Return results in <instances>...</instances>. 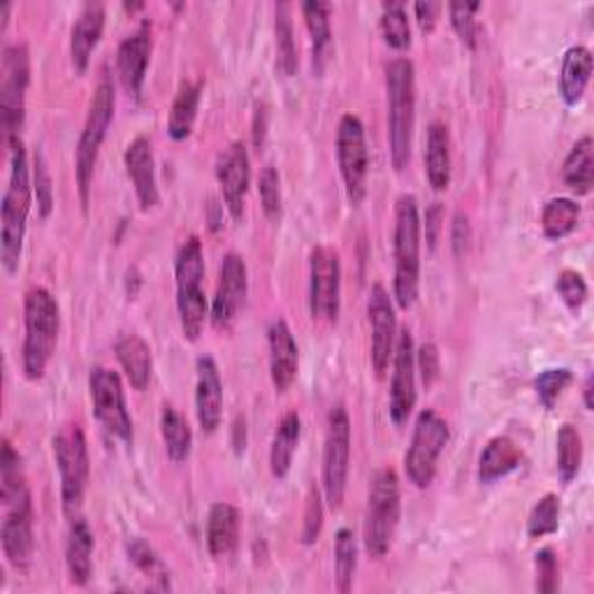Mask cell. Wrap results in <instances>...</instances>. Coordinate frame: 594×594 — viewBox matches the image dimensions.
Masks as SVG:
<instances>
[{"instance_id": "6da1fadb", "label": "cell", "mask_w": 594, "mask_h": 594, "mask_svg": "<svg viewBox=\"0 0 594 594\" xmlns=\"http://www.w3.org/2000/svg\"><path fill=\"white\" fill-rule=\"evenodd\" d=\"M0 499H3L6 512L3 529H0L3 553L14 569H28L36 551V514L31 490H28L21 471V458L8 439L3 441V452H0Z\"/></svg>"}, {"instance_id": "7a4b0ae2", "label": "cell", "mask_w": 594, "mask_h": 594, "mask_svg": "<svg viewBox=\"0 0 594 594\" xmlns=\"http://www.w3.org/2000/svg\"><path fill=\"white\" fill-rule=\"evenodd\" d=\"M33 177L26 147L19 139L10 147V179L0 205V263L8 274H14L21 263L28 214L33 207Z\"/></svg>"}, {"instance_id": "3957f363", "label": "cell", "mask_w": 594, "mask_h": 594, "mask_svg": "<svg viewBox=\"0 0 594 594\" xmlns=\"http://www.w3.org/2000/svg\"><path fill=\"white\" fill-rule=\"evenodd\" d=\"M61 330V309L56 298L36 286L26 293L23 300V347H21V367L26 379L40 381L53 358L56 344H59Z\"/></svg>"}, {"instance_id": "277c9868", "label": "cell", "mask_w": 594, "mask_h": 594, "mask_svg": "<svg viewBox=\"0 0 594 594\" xmlns=\"http://www.w3.org/2000/svg\"><path fill=\"white\" fill-rule=\"evenodd\" d=\"M395 276L392 295L400 309L409 311L420 293V214L416 195L405 193L395 205Z\"/></svg>"}, {"instance_id": "5b68a950", "label": "cell", "mask_w": 594, "mask_h": 594, "mask_svg": "<svg viewBox=\"0 0 594 594\" xmlns=\"http://www.w3.org/2000/svg\"><path fill=\"white\" fill-rule=\"evenodd\" d=\"M388 145L392 167L402 173L411 160L416 128V68L409 59H395L386 68Z\"/></svg>"}, {"instance_id": "8992f818", "label": "cell", "mask_w": 594, "mask_h": 594, "mask_svg": "<svg viewBox=\"0 0 594 594\" xmlns=\"http://www.w3.org/2000/svg\"><path fill=\"white\" fill-rule=\"evenodd\" d=\"M177 311L182 332L188 342L201 339L210 319V302L205 295V253L201 237H191L177 253Z\"/></svg>"}, {"instance_id": "52a82bcc", "label": "cell", "mask_w": 594, "mask_h": 594, "mask_svg": "<svg viewBox=\"0 0 594 594\" xmlns=\"http://www.w3.org/2000/svg\"><path fill=\"white\" fill-rule=\"evenodd\" d=\"M115 109H117V91L115 87H111V81L103 79L94 91L87 124H84V130L79 135L77 156H75V177H77L79 201H81L84 212H89L94 173H96L100 147L105 143L107 130L111 121H115Z\"/></svg>"}, {"instance_id": "ba28073f", "label": "cell", "mask_w": 594, "mask_h": 594, "mask_svg": "<svg viewBox=\"0 0 594 594\" xmlns=\"http://www.w3.org/2000/svg\"><path fill=\"white\" fill-rule=\"evenodd\" d=\"M402 493L400 476L395 469H379L372 478L370 497H367L364 512V551L370 557L381 559L392 546L395 532L400 525Z\"/></svg>"}, {"instance_id": "9c48e42d", "label": "cell", "mask_w": 594, "mask_h": 594, "mask_svg": "<svg viewBox=\"0 0 594 594\" xmlns=\"http://www.w3.org/2000/svg\"><path fill=\"white\" fill-rule=\"evenodd\" d=\"M28 87H31V53L26 45H8L0 66V126L8 147L21 139Z\"/></svg>"}, {"instance_id": "30bf717a", "label": "cell", "mask_w": 594, "mask_h": 594, "mask_svg": "<svg viewBox=\"0 0 594 594\" xmlns=\"http://www.w3.org/2000/svg\"><path fill=\"white\" fill-rule=\"evenodd\" d=\"M351 469V418L337 405L328 413V430L323 446V497L332 512L342 508Z\"/></svg>"}, {"instance_id": "8fae6325", "label": "cell", "mask_w": 594, "mask_h": 594, "mask_svg": "<svg viewBox=\"0 0 594 594\" xmlns=\"http://www.w3.org/2000/svg\"><path fill=\"white\" fill-rule=\"evenodd\" d=\"M448 439H450L448 422L435 409H426L418 413L411 435V446L405 456L407 478L416 488L426 490L435 484L437 465Z\"/></svg>"}, {"instance_id": "7c38bea8", "label": "cell", "mask_w": 594, "mask_h": 594, "mask_svg": "<svg viewBox=\"0 0 594 594\" xmlns=\"http://www.w3.org/2000/svg\"><path fill=\"white\" fill-rule=\"evenodd\" d=\"M53 460L61 476V499L66 514L75 518L79 506L87 495L91 460L87 435L79 426H70L66 432L53 437Z\"/></svg>"}, {"instance_id": "4fadbf2b", "label": "cell", "mask_w": 594, "mask_h": 594, "mask_svg": "<svg viewBox=\"0 0 594 594\" xmlns=\"http://www.w3.org/2000/svg\"><path fill=\"white\" fill-rule=\"evenodd\" d=\"M342 309V263L330 246H314L309 259V311L314 321L337 323Z\"/></svg>"}, {"instance_id": "5bb4252c", "label": "cell", "mask_w": 594, "mask_h": 594, "mask_svg": "<svg viewBox=\"0 0 594 594\" xmlns=\"http://www.w3.org/2000/svg\"><path fill=\"white\" fill-rule=\"evenodd\" d=\"M337 163L342 173L347 197L353 207L362 205L370 175V149H367L364 126L356 115H344L337 130Z\"/></svg>"}, {"instance_id": "9a60e30c", "label": "cell", "mask_w": 594, "mask_h": 594, "mask_svg": "<svg viewBox=\"0 0 594 594\" xmlns=\"http://www.w3.org/2000/svg\"><path fill=\"white\" fill-rule=\"evenodd\" d=\"M89 392L100 426L119 441L133 444V418L126 405L121 377L107 367H94L89 374Z\"/></svg>"}, {"instance_id": "2e32d148", "label": "cell", "mask_w": 594, "mask_h": 594, "mask_svg": "<svg viewBox=\"0 0 594 594\" xmlns=\"http://www.w3.org/2000/svg\"><path fill=\"white\" fill-rule=\"evenodd\" d=\"M392 381H390V418L395 426H405L416 409V347L409 328L398 334L392 356Z\"/></svg>"}, {"instance_id": "e0dca14e", "label": "cell", "mask_w": 594, "mask_h": 594, "mask_svg": "<svg viewBox=\"0 0 594 594\" xmlns=\"http://www.w3.org/2000/svg\"><path fill=\"white\" fill-rule=\"evenodd\" d=\"M249 295V272L246 263L237 253H225L221 267H218V286L212 302V325L216 330H228L240 309L244 306V300Z\"/></svg>"}, {"instance_id": "ac0fdd59", "label": "cell", "mask_w": 594, "mask_h": 594, "mask_svg": "<svg viewBox=\"0 0 594 594\" xmlns=\"http://www.w3.org/2000/svg\"><path fill=\"white\" fill-rule=\"evenodd\" d=\"M367 317L372 328V367L379 377L390 367L398 344V314H395V300L381 284H374L367 302Z\"/></svg>"}, {"instance_id": "d6986e66", "label": "cell", "mask_w": 594, "mask_h": 594, "mask_svg": "<svg viewBox=\"0 0 594 594\" xmlns=\"http://www.w3.org/2000/svg\"><path fill=\"white\" fill-rule=\"evenodd\" d=\"M216 179L221 186L225 210H228L233 221H242L251 184V158L244 143H233L218 156Z\"/></svg>"}, {"instance_id": "ffe728a7", "label": "cell", "mask_w": 594, "mask_h": 594, "mask_svg": "<svg viewBox=\"0 0 594 594\" xmlns=\"http://www.w3.org/2000/svg\"><path fill=\"white\" fill-rule=\"evenodd\" d=\"M124 165H126V173L133 182L139 210L143 212L154 210L160 203V191H158L156 158H154L152 139L145 135H137L133 143L126 147Z\"/></svg>"}, {"instance_id": "44dd1931", "label": "cell", "mask_w": 594, "mask_h": 594, "mask_svg": "<svg viewBox=\"0 0 594 594\" xmlns=\"http://www.w3.org/2000/svg\"><path fill=\"white\" fill-rule=\"evenodd\" d=\"M149 61H152V23L145 21L135 33H130L119 45L117 51L119 79L128 96H133L135 100H139V96H143Z\"/></svg>"}, {"instance_id": "7402d4cb", "label": "cell", "mask_w": 594, "mask_h": 594, "mask_svg": "<svg viewBox=\"0 0 594 594\" xmlns=\"http://www.w3.org/2000/svg\"><path fill=\"white\" fill-rule=\"evenodd\" d=\"M195 416L205 435H214L223 418V381L212 356H201L195 364Z\"/></svg>"}, {"instance_id": "603a6c76", "label": "cell", "mask_w": 594, "mask_h": 594, "mask_svg": "<svg viewBox=\"0 0 594 594\" xmlns=\"http://www.w3.org/2000/svg\"><path fill=\"white\" fill-rule=\"evenodd\" d=\"M267 347H270V377L279 392H286L300 370V351L298 342L284 319H276L267 330Z\"/></svg>"}, {"instance_id": "cb8c5ba5", "label": "cell", "mask_w": 594, "mask_h": 594, "mask_svg": "<svg viewBox=\"0 0 594 594\" xmlns=\"http://www.w3.org/2000/svg\"><path fill=\"white\" fill-rule=\"evenodd\" d=\"M105 19L107 12L103 3H87L79 10L70 33V61L77 75H84L89 70L91 56L100 45L105 31Z\"/></svg>"}, {"instance_id": "d4e9b609", "label": "cell", "mask_w": 594, "mask_h": 594, "mask_svg": "<svg viewBox=\"0 0 594 594\" xmlns=\"http://www.w3.org/2000/svg\"><path fill=\"white\" fill-rule=\"evenodd\" d=\"M94 532L84 518H72L66 542V567L70 583L84 587L94 576Z\"/></svg>"}, {"instance_id": "484cf974", "label": "cell", "mask_w": 594, "mask_h": 594, "mask_svg": "<svg viewBox=\"0 0 594 594\" xmlns=\"http://www.w3.org/2000/svg\"><path fill=\"white\" fill-rule=\"evenodd\" d=\"M115 353L128 383L139 392L147 390L154 372V356L145 339L139 334H124L117 339Z\"/></svg>"}, {"instance_id": "4316f807", "label": "cell", "mask_w": 594, "mask_h": 594, "mask_svg": "<svg viewBox=\"0 0 594 594\" xmlns=\"http://www.w3.org/2000/svg\"><path fill=\"white\" fill-rule=\"evenodd\" d=\"M242 514L228 502H216L207 514V548L210 555L223 557L235 551L240 542Z\"/></svg>"}, {"instance_id": "83f0119b", "label": "cell", "mask_w": 594, "mask_h": 594, "mask_svg": "<svg viewBox=\"0 0 594 594\" xmlns=\"http://www.w3.org/2000/svg\"><path fill=\"white\" fill-rule=\"evenodd\" d=\"M523 462V450L512 437H495L488 441L478 458V480L480 484H497V480L514 474Z\"/></svg>"}, {"instance_id": "f1b7e54d", "label": "cell", "mask_w": 594, "mask_h": 594, "mask_svg": "<svg viewBox=\"0 0 594 594\" xmlns=\"http://www.w3.org/2000/svg\"><path fill=\"white\" fill-rule=\"evenodd\" d=\"M592 77V53L587 47L576 45L569 47L562 59L559 70V96L567 107H574L581 103L587 84Z\"/></svg>"}, {"instance_id": "f546056e", "label": "cell", "mask_w": 594, "mask_h": 594, "mask_svg": "<svg viewBox=\"0 0 594 594\" xmlns=\"http://www.w3.org/2000/svg\"><path fill=\"white\" fill-rule=\"evenodd\" d=\"M300 437H302V420L295 411H291L281 418L270 446V471L274 478L281 480L289 476Z\"/></svg>"}, {"instance_id": "4dcf8cb0", "label": "cell", "mask_w": 594, "mask_h": 594, "mask_svg": "<svg viewBox=\"0 0 594 594\" xmlns=\"http://www.w3.org/2000/svg\"><path fill=\"white\" fill-rule=\"evenodd\" d=\"M302 17L306 21L309 36H311V53H314L317 70H323L328 53L332 49V6L323 3V0H309V3L300 6Z\"/></svg>"}, {"instance_id": "1f68e13d", "label": "cell", "mask_w": 594, "mask_h": 594, "mask_svg": "<svg viewBox=\"0 0 594 594\" xmlns=\"http://www.w3.org/2000/svg\"><path fill=\"white\" fill-rule=\"evenodd\" d=\"M426 175L435 191L450 186V135L444 124H432L426 139Z\"/></svg>"}, {"instance_id": "d6a6232c", "label": "cell", "mask_w": 594, "mask_h": 594, "mask_svg": "<svg viewBox=\"0 0 594 594\" xmlns=\"http://www.w3.org/2000/svg\"><path fill=\"white\" fill-rule=\"evenodd\" d=\"M201 94L203 87L197 81H184L182 89L177 91L167 119V135L173 137L175 143H184V139L191 137L197 119V107H201Z\"/></svg>"}, {"instance_id": "836d02e7", "label": "cell", "mask_w": 594, "mask_h": 594, "mask_svg": "<svg viewBox=\"0 0 594 594\" xmlns=\"http://www.w3.org/2000/svg\"><path fill=\"white\" fill-rule=\"evenodd\" d=\"M564 184H567L576 195H587L594 184V143L590 135H583L572 147L567 160L562 167Z\"/></svg>"}, {"instance_id": "e575fe53", "label": "cell", "mask_w": 594, "mask_h": 594, "mask_svg": "<svg viewBox=\"0 0 594 594\" xmlns=\"http://www.w3.org/2000/svg\"><path fill=\"white\" fill-rule=\"evenodd\" d=\"M160 435H163L165 452L169 460L177 465L188 460L191 448H193V430L188 426V420L175 407H169V405L163 407Z\"/></svg>"}, {"instance_id": "d590c367", "label": "cell", "mask_w": 594, "mask_h": 594, "mask_svg": "<svg viewBox=\"0 0 594 594\" xmlns=\"http://www.w3.org/2000/svg\"><path fill=\"white\" fill-rule=\"evenodd\" d=\"M581 221V205L572 197H553L542 212V231L551 242L569 237Z\"/></svg>"}, {"instance_id": "8d00e7d4", "label": "cell", "mask_w": 594, "mask_h": 594, "mask_svg": "<svg viewBox=\"0 0 594 594\" xmlns=\"http://www.w3.org/2000/svg\"><path fill=\"white\" fill-rule=\"evenodd\" d=\"M274 38H276V70L284 77H293L298 72V45H295V28L291 6H276L274 17Z\"/></svg>"}, {"instance_id": "74e56055", "label": "cell", "mask_w": 594, "mask_h": 594, "mask_svg": "<svg viewBox=\"0 0 594 594\" xmlns=\"http://www.w3.org/2000/svg\"><path fill=\"white\" fill-rule=\"evenodd\" d=\"M358 569V542L349 527H342L334 534V583L337 590L347 594L353 587Z\"/></svg>"}, {"instance_id": "f35d334b", "label": "cell", "mask_w": 594, "mask_h": 594, "mask_svg": "<svg viewBox=\"0 0 594 594\" xmlns=\"http://www.w3.org/2000/svg\"><path fill=\"white\" fill-rule=\"evenodd\" d=\"M128 559L133 567L143 574L154 590H169V572L158 553L145 539H130L128 542Z\"/></svg>"}, {"instance_id": "ab89813d", "label": "cell", "mask_w": 594, "mask_h": 594, "mask_svg": "<svg viewBox=\"0 0 594 594\" xmlns=\"http://www.w3.org/2000/svg\"><path fill=\"white\" fill-rule=\"evenodd\" d=\"M583 465V439L574 426H562L557 432V476L569 486Z\"/></svg>"}, {"instance_id": "60d3db41", "label": "cell", "mask_w": 594, "mask_h": 594, "mask_svg": "<svg viewBox=\"0 0 594 594\" xmlns=\"http://www.w3.org/2000/svg\"><path fill=\"white\" fill-rule=\"evenodd\" d=\"M381 33L390 49L405 51L411 47V23L405 3H383L381 8Z\"/></svg>"}, {"instance_id": "b9f144b4", "label": "cell", "mask_w": 594, "mask_h": 594, "mask_svg": "<svg viewBox=\"0 0 594 594\" xmlns=\"http://www.w3.org/2000/svg\"><path fill=\"white\" fill-rule=\"evenodd\" d=\"M559 514L562 504L559 497L548 493L539 502L532 506L529 518H527V536L529 539H544L559 529Z\"/></svg>"}, {"instance_id": "7bdbcfd3", "label": "cell", "mask_w": 594, "mask_h": 594, "mask_svg": "<svg viewBox=\"0 0 594 594\" xmlns=\"http://www.w3.org/2000/svg\"><path fill=\"white\" fill-rule=\"evenodd\" d=\"M572 383H574V372L569 367H551V370H544L534 379V390L536 398H539V405L551 411Z\"/></svg>"}, {"instance_id": "ee69618b", "label": "cell", "mask_w": 594, "mask_h": 594, "mask_svg": "<svg viewBox=\"0 0 594 594\" xmlns=\"http://www.w3.org/2000/svg\"><path fill=\"white\" fill-rule=\"evenodd\" d=\"M321 490L317 486H311L304 504V520H302V532H300V542L302 546H314L319 542V536L323 532V518H325V508H323Z\"/></svg>"}, {"instance_id": "f6af8a7d", "label": "cell", "mask_w": 594, "mask_h": 594, "mask_svg": "<svg viewBox=\"0 0 594 594\" xmlns=\"http://www.w3.org/2000/svg\"><path fill=\"white\" fill-rule=\"evenodd\" d=\"M478 10H480V3H450L448 6L452 31L458 33L460 42L469 49H476L478 45V23H476Z\"/></svg>"}, {"instance_id": "bcb514c9", "label": "cell", "mask_w": 594, "mask_h": 594, "mask_svg": "<svg viewBox=\"0 0 594 594\" xmlns=\"http://www.w3.org/2000/svg\"><path fill=\"white\" fill-rule=\"evenodd\" d=\"M31 177H33V195L38 201V212L42 218H49L53 212V182H51L49 165H47L42 152H36Z\"/></svg>"}, {"instance_id": "7dc6e473", "label": "cell", "mask_w": 594, "mask_h": 594, "mask_svg": "<svg viewBox=\"0 0 594 594\" xmlns=\"http://www.w3.org/2000/svg\"><path fill=\"white\" fill-rule=\"evenodd\" d=\"M555 291L559 295V300L567 304L574 314L576 311L583 309V304L587 302V284L581 272L576 270H562L557 274V281H555Z\"/></svg>"}, {"instance_id": "c3c4849f", "label": "cell", "mask_w": 594, "mask_h": 594, "mask_svg": "<svg viewBox=\"0 0 594 594\" xmlns=\"http://www.w3.org/2000/svg\"><path fill=\"white\" fill-rule=\"evenodd\" d=\"M259 195H261V205L263 212L270 221L281 218V177L276 173V167L267 165L261 177H259Z\"/></svg>"}, {"instance_id": "681fc988", "label": "cell", "mask_w": 594, "mask_h": 594, "mask_svg": "<svg viewBox=\"0 0 594 594\" xmlns=\"http://www.w3.org/2000/svg\"><path fill=\"white\" fill-rule=\"evenodd\" d=\"M536 569V590L542 594H553L559 587V562L551 548H544L534 555Z\"/></svg>"}, {"instance_id": "f907efd6", "label": "cell", "mask_w": 594, "mask_h": 594, "mask_svg": "<svg viewBox=\"0 0 594 594\" xmlns=\"http://www.w3.org/2000/svg\"><path fill=\"white\" fill-rule=\"evenodd\" d=\"M416 372H420L422 386H426L428 390L439 381V377H441V356H439V349L432 342L422 344L416 351Z\"/></svg>"}, {"instance_id": "816d5d0a", "label": "cell", "mask_w": 594, "mask_h": 594, "mask_svg": "<svg viewBox=\"0 0 594 594\" xmlns=\"http://www.w3.org/2000/svg\"><path fill=\"white\" fill-rule=\"evenodd\" d=\"M441 10H444V6L435 3V0H422V3L413 6V14H416V21H418V28H420L422 36L435 33Z\"/></svg>"}, {"instance_id": "f5cc1de1", "label": "cell", "mask_w": 594, "mask_h": 594, "mask_svg": "<svg viewBox=\"0 0 594 594\" xmlns=\"http://www.w3.org/2000/svg\"><path fill=\"white\" fill-rule=\"evenodd\" d=\"M471 244V225H469V218L465 214H456V218H452V225H450V246H452V253L456 256H465L467 249Z\"/></svg>"}, {"instance_id": "db71d44e", "label": "cell", "mask_w": 594, "mask_h": 594, "mask_svg": "<svg viewBox=\"0 0 594 594\" xmlns=\"http://www.w3.org/2000/svg\"><path fill=\"white\" fill-rule=\"evenodd\" d=\"M444 207L441 203H432L426 212V237L430 242V249H437L439 237L444 233Z\"/></svg>"}, {"instance_id": "11a10c76", "label": "cell", "mask_w": 594, "mask_h": 594, "mask_svg": "<svg viewBox=\"0 0 594 594\" xmlns=\"http://www.w3.org/2000/svg\"><path fill=\"white\" fill-rule=\"evenodd\" d=\"M246 441H249V437H246V420H244V416H237L235 422H233V448H235L237 456H242V452L246 450Z\"/></svg>"}, {"instance_id": "9f6ffc18", "label": "cell", "mask_w": 594, "mask_h": 594, "mask_svg": "<svg viewBox=\"0 0 594 594\" xmlns=\"http://www.w3.org/2000/svg\"><path fill=\"white\" fill-rule=\"evenodd\" d=\"M583 402H585L587 411L594 409V405H592V377H587L583 383Z\"/></svg>"}, {"instance_id": "6f0895ef", "label": "cell", "mask_w": 594, "mask_h": 594, "mask_svg": "<svg viewBox=\"0 0 594 594\" xmlns=\"http://www.w3.org/2000/svg\"><path fill=\"white\" fill-rule=\"evenodd\" d=\"M10 12H12V3H3V8H0V19H3V26H0V31H6V28H8Z\"/></svg>"}, {"instance_id": "680465c9", "label": "cell", "mask_w": 594, "mask_h": 594, "mask_svg": "<svg viewBox=\"0 0 594 594\" xmlns=\"http://www.w3.org/2000/svg\"><path fill=\"white\" fill-rule=\"evenodd\" d=\"M143 8H145L143 3H135V6H130V3H126V10H128V12H137V10H143Z\"/></svg>"}]
</instances>
